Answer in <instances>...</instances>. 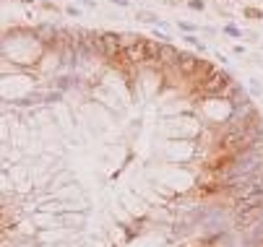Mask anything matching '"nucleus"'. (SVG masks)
Masks as SVG:
<instances>
[{
    "label": "nucleus",
    "mask_w": 263,
    "mask_h": 247,
    "mask_svg": "<svg viewBox=\"0 0 263 247\" xmlns=\"http://www.w3.org/2000/svg\"><path fill=\"white\" fill-rule=\"evenodd\" d=\"M97 42H99V52H102L104 57H118V55H123V37H120V34H112V31L97 34Z\"/></svg>",
    "instance_id": "nucleus-1"
},
{
    "label": "nucleus",
    "mask_w": 263,
    "mask_h": 247,
    "mask_svg": "<svg viewBox=\"0 0 263 247\" xmlns=\"http://www.w3.org/2000/svg\"><path fill=\"white\" fill-rule=\"evenodd\" d=\"M227 86H230V76H227V73H211V76L201 84V89H203L206 94H211V96L224 94V91H227Z\"/></svg>",
    "instance_id": "nucleus-2"
},
{
    "label": "nucleus",
    "mask_w": 263,
    "mask_h": 247,
    "mask_svg": "<svg viewBox=\"0 0 263 247\" xmlns=\"http://www.w3.org/2000/svg\"><path fill=\"white\" fill-rule=\"evenodd\" d=\"M177 65H180V70H182V73H187V76H191V73H196V70H198V60L193 57V55H185V52H180V57H177Z\"/></svg>",
    "instance_id": "nucleus-3"
},
{
    "label": "nucleus",
    "mask_w": 263,
    "mask_h": 247,
    "mask_svg": "<svg viewBox=\"0 0 263 247\" xmlns=\"http://www.w3.org/2000/svg\"><path fill=\"white\" fill-rule=\"evenodd\" d=\"M227 34H232V37H240V31L235 26H227Z\"/></svg>",
    "instance_id": "nucleus-4"
}]
</instances>
